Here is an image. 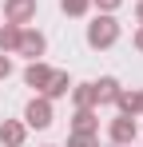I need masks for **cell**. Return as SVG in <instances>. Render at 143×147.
Returning <instances> with one entry per match:
<instances>
[{"mask_svg": "<svg viewBox=\"0 0 143 147\" xmlns=\"http://www.w3.org/2000/svg\"><path fill=\"white\" fill-rule=\"evenodd\" d=\"M111 40H115V24L111 20H99L92 28V44H111Z\"/></svg>", "mask_w": 143, "mask_h": 147, "instance_id": "cell-1", "label": "cell"}, {"mask_svg": "<svg viewBox=\"0 0 143 147\" xmlns=\"http://www.w3.org/2000/svg\"><path fill=\"white\" fill-rule=\"evenodd\" d=\"M28 123H32V127H44V123H52V115H48V103H32V107H28Z\"/></svg>", "mask_w": 143, "mask_h": 147, "instance_id": "cell-2", "label": "cell"}, {"mask_svg": "<svg viewBox=\"0 0 143 147\" xmlns=\"http://www.w3.org/2000/svg\"><path fill=\"white\" fill-rule=\"evenodd\" d=\"M0 139H4V143H20V127H16V123L0 127Z\"/></svg>", "mask_w": 143, "mask_h": 147, "instance_id": "cell-3", "label": "cell"}, {"mask_svg": "<svg viewBox=\"0 0 143 147\" xmlns=\"http://www.w3.org/2000/svg\"><path fill=\"white\" fill-rule=\"evenodd\" d=\"M32 12V0H12V16H28Z\"/></svg>", "mask_w": 143, "mask_h": 147, "instance_id": "cell-4", "label": "cell"}, {"mask_svg": "<svg viewBox=\"0 0 143 147\" xmlns=\"http://www.w3.org/2000/svg\"><path fill=\"white\" fill-rule=\"evenodd\" d=\"M131 131H135V127H131L127 119H119V123H115V139H131Z\"/></svg>", "mask_w": 143, "mask_h": 147, "instance_id": "cell-5", "label": "cell"}, {"mask_svg": "<svg viewBox=\"0 0 143 147\" xmlns=\"http://www.w3.org/2000/svg\"><path fill=\"white\" fill-rule=\"evenodd\" d=\"M44 80H48L44 68H28V84H44Z\"/></svg>", "mask_w": 143, "mask_h": 147, "instance_id": "cell-6", "label": "cell"}, {"mask_svg": "<svg viewBox=\"0 0 143 147\" xmlns=\"http://www.w3.org/2000/svg\"><path fill=\"white\" fill-rule=\"evenodd\" d=\"M99 96L111 99V96H115V84H111V80H103V84H99Z\"/></svg>", "mask_w": 143, "mask_h": 147, "instance_id": "cell-7", "label": "cell"}, {"mask_svg": "<svg viewBox=\"0 0 143 147\" xmlns=\"http://www.w3.org/2000/svg\"><path fill=\"white\" fill-rule=\"evenodd\" d=\"M24 48H28V52H40V48H44V40H40V36H28V40H24Z\"/></svg>", "mask_w": 143, "mask_h": 147, "instance_id": "cell-8", "label": "cell"}, {"mask_svg": "<svg viewBox=\"0 0 143 147\" xmlns=\"http://www.w3.org/2000/svg\"><path fill=\"white\" fill-rule=\"evenodd\" d=\"M64 8L68 12H84V0H64Z\"/></svg>", "mask_w": 143, "mask_h": 147, "instance_id": "cell-9", "label": "cell"}, {"mask_svg": "<svg viewBox=\"0 0 143 147\" xmlns=\"http://www.w3.org/2000/svg\"><path fill=\"white\" fill-rule=\"evenodd\" d=\"M72 147H92V139H76V143H72Z\"/></svg>", "mask_w": 143, "mask_h": 147, "instance_id": "cell-10", "label": "cell"}, {"mask_svg": "<svg viewBox=\"0 0 143 147\" xmlns=\"http://www.w3.org/2000/svg\"><path fill=\"white\" fill-rule=\"evenodd\" d=\"M4 72H8V60H0V76H4Z\"/></svg>", "mask_w": 143, "mask_h": 147, "instance_id": "cell-11", "label": "cell"}, {"mask_svg": "<svg viewBox=\"0 0 143 147\" xmlns=\"http://www.w3.org/2000/svg\"><path fill=\"white\" fill-rule=\"evenodd\" d=\"M139 48H143V36H139Z\"/></svg>", "mask_w": 143, "mask_h": 147, "instance_id": "cell-12", "label": "cell"}, {"mask_svg": "<svg viewBox=\"0 0 143 147\" xmlns=\"http://www.w3.org/2000/svg\"><path fill=\"white\" fill-rule=\"evenodd\" d=\"M139 16H143V8H139Z\"/></svg>", "mask_w": 143, "mask_h": 147, "instance_id": "cell-13", "label": "cell"}]
</instances>
